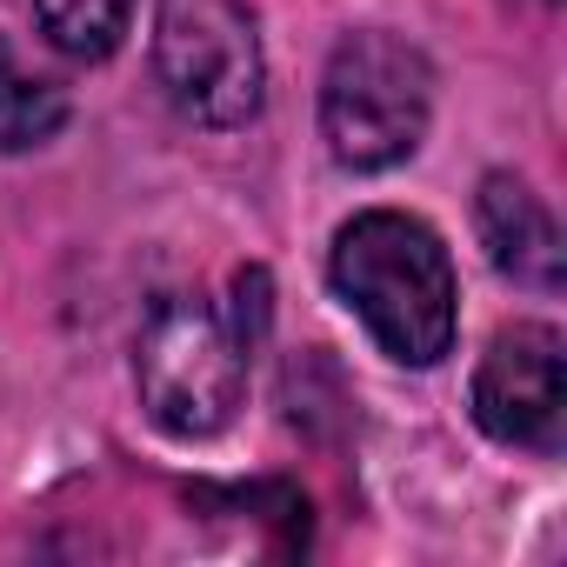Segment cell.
Returning a JSON list of instances; mask_svg holds the SVG:
<instances>
[{
    "mask_svg": "<svg viewBox=\"0 0 567 567\" xmlns=\"http://www.w3.org/2000/svg\"><path fill=\"white\" fill-rule=\"evenodd\" d=\"M334 295L361 315V328L394 354L401 368H434L454 348L461 321V288H454V260L447 240L401 214V207H368L334 234L328 254Z\"/></svg>",
    "mask_w": 567,
    "mask_h": 567,
    "instance_id": "1",
    "label": "cell"
},
{
    "mask_svg": "<svg viewBox=\"0 0 567 567\" xmlns=\"http://www.w3.org/2000/svg\"><path fill=\"white\" fill-rule=\"evenodd\" d=\"M247 361L254 341L234 328V315H220L207 295H161L134 348L147 421L174 441H214L247 394Z\"/></svg>",
    "mask_w": 567,
    "mask_h": 567,
    "instance_id": "2",
    "label": "cell"
},
{
    "mask_svg": "<svg viewBox=\"0 0 567 567\" xmlns=\"http://www.w3.org/2000/svg\"><path fill=\"white\" fill-rule=\"evenodd\" d=\"M434 121V68L421 48L394 34H348L321 81V134L328 154L354 174L401 167Z\"/></svg>",
    "mask_w": 567,
    "mask_h": 567,
    "instance_id": "3",
    "label": "cell"
},
{
    "mask_svg": "<svg viewBox=\"0 0 567 567\" xmlns=\"http://www.w3.org/2000/svg\"><path fill=\"white\" fill-rule=\"evenodd\" d=\"M154 68L167 101L200 127H247L267 101V61L247 0H161Z\"/></svg>",
    "mask_w": 567,
    "mask_h": 567,
    "instance_id": "4",
    "label": "cell"
},
{
    "mask_svg": "<svg viewBox=\"0 0 567 567\" xmlns=\"http://www.w3.org/2000/svg\"><path fill=\"white\" fill-rule=\"evenodd\" d=\"M474 421L501 447L560 454L567 441V341L547 321H514L474 368Z\"/></svg>",
    "mask_w": 567,
    "mask_h": 567,
    "instance_id": "5",
    "label": "cell"
},
{
    "mask_svg": "<svg viewBox=\"0 0 567 567\" xmlns=\"http://www.w3.org/2000/svg\"><path fill=\"white\" fill-rule=\"evenodd\" d=\"M474 227H481L487 260L514 280V288H534V295H554V288H560L567 247H560V227H554L547 200H540L527 181L487 174V181H481V200H474Z\"/></svg>",
    "mask_w": 567,
    "mask_h": 567,
    "instance_id": "6",
    "label": "cell"
},
{
    "mask_svg": "<svg viewBox=\"0 0 567 567\" xmlns=\"http://www.w3.org/2000/svg\"><path fill=\"white\" fill-rule=\"evenodd\" d=\"M34 21L61 54L107 61L134 28V0H34Z\"/></svg>",
    "mask_w": 567,
    "mask_h": 567,
    "instance_id": "7",
    "label": "cell"
},
{
    "mask_svg": "<svg viewBox=\"0 0 567 567\" xmlns=\"http://www.w3.org/2000/svg\"><path fill=\"white\" fill-rule=\"evenodd\" d=\"M68 127V94L21 74L14 54L0 48V154H28L41 141H54Z\"/></svg>",
    "mask_w": 567,
    "mask_h": 567,
    "instance_id": "8",
    "label": "cell"
}]
</instances>
